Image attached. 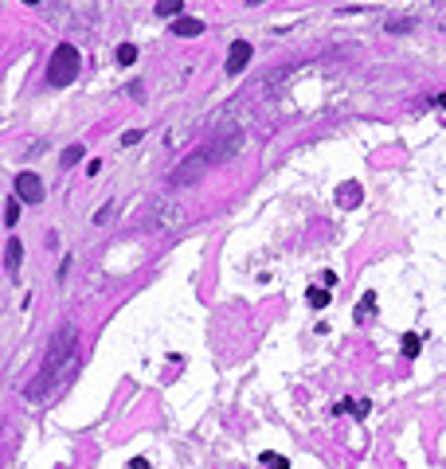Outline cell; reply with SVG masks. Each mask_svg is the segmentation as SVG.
<instances>
[{"label": "cell", "mask_w": 446, "mask_h": 469, "mask_svg": "<svg viewBox=\"0 0 446 469\" xmlns=\"http://www.w3.org/2000/svg\"><path fill=\"white\" fill-rule=\"evenodd\" d=\"M71 352H74V333H71V329H63V333H59V340H55V348H51V356H48V372L39 375V384L32 387L36 395H39V391H43V387L51 384V379H55V372H59L63 364H67V356H71Z\"/></svg>", "instance_id": "cell-2"}, {"label": "cell", "mask_w": 446, "mask_h": 469, "mask_svg": "<svg viewBox=\"0 0 446 469\" xmlns=\"http://www.w3.org/2000/svg\"><path fill=\"white\" fill-rule=\"evenodd\" d=\"M137 141H141V129H130L125 137H121V145H137Z\"/></svg>", "instance_id": "cell-17"}, {"label": "cell", "mask_w": 446, "mask_h": 469, "mask_svg": "<svg viewBox=\"0 0 446 469\" xmlns=\"http://www.w3.org/2000/svg\"><path fill=\"white\" fill-rule=\"evenodd\" d=\"M20 262H24V247H20V239H8V247H4V266H8V274H16L20 270Z\"/></svg>", "instance_id": "cell-6"}, {"label": "cell", "mask_w": 446, "mask_h": 469, "mask_svg": "<svg viewBox=\"0 0 446 469\" xmlns=\"http://www.w3.org/2000/svg\"><path fill=\"white\" fill-rule=\"evenodd\" d=\"M184 8V0H157V16H176Z\"/></svg>", "instance_id": "cell-11"}, {"label": "cell", "mask_w": 446, "mask_h": 469, "mask_svg": "<svg viewBox=\"0 0 446 469\" xmlns=\"http://www.w3.org/2000/svg\"><path fill=\"white\" fill-rule=\"evenodd\" d=\"M263 461H266V469H290L286 457H274V454H263Z\"/></svg>", "instance_id": "cell-14"}, {"label": "cell", "mask_w": 446, "mask_h": 469, "mask_svg": "<svg viewBox=\"0 0 446 469\" xmlns=\"http://www.w3.org/2000/svg\"><path fill=\"white\" fill-rule=\"evenodd\" d=\"M247 4H263V0H247Z\"/></svg>", "instance_id": "cell-19"}, {"label": "cell", "mask_w": 446, "mask_h": 469, "mask_svg": "<svg viewBox=\"0 0 446 469\" xmlns=\"http://www.w3.org/2000/svg\"><path fill=\"white\" fill-rule=\"evenodd\" d=\"M372 309H376V293H364L361 305H356V321H364V317H368Z\"/></svg>", "instance_id": "cell-12"}, {"label": "cell", "mask_w": 446, "mask_h": 469, "mask_svg": "<svg viewBox=\"0 0 446 469\" xmlns=\"http://www.w3.org/2000/svg\"><path fill=\"white\" fill-rule=\"evenodd\" d=\"M321 286H337V270H325V274H321Z\"/></svg>", "instance_id": "cell-16"}, {"label": "cell", "mask_w": 446, "mask_h": 469, "mask_svg": "<svg viewBox=\"0 0 446 469\" xmlns=\"http://www.w3.org/2000/svg\"><path fill=\"white\" fill-rule=\"evenodd\" d=\"M204 32V20H192V16H181V20H172V36H184V39H192Z\"/></svg>", "instance_id": "cell-5"}, {"label": "cell", "mask_w": 446, "mask_h": 469, "mask_svg": "<svg viewBox=\"0 0 446 469\" xmlns=\"http://www.w3.org/2000/svg\"><path fill=\"white\" fill-rule=\"evenodd\" d=\"M118 63H121V67H133V63H137V48H133V43H121V48H118Z\"/></svg>", "instance_id": "cell-9"}, {"label": "cell", "mask_w": 446, "mask_h": 469, "mask_svg": "<svg viewBox=\"0 0 446 469\" xmlns=\"http://www.w3.org/2000/svg\"><path fill=\"white\" fill-rule=\"evenodd\" d=\"M403 356H407V360H415V356H419V337H415V333H407V337H403Z\"/></svg>", "instance_id": "cell-13"}, {"label": "cell", "mask_w": 446, "mask_h": 469, "mask_svg": "<svg viewBox=\"0 0 446 469\" xmlns=\"http://www.w3.org/2000/svg\"><path fill=\"white\" fill-rule=\"evenodd\" d=\"M83 156H86V149H83V145H71V149H63V156H59V160H63V165H79Z\"/></svg>", "instance_id": "cell-10"}, {"label": "cell", "mask_w": 446, "mask_h": 469, "mask_svg": "<svg viewBox=\"0 0 446 469\" xmlns=\"http://www.w3.org/2000/svg\"><path fill=\"white\" fill-rule=\"evenodd\" d=\"M74 74H79V51H74V43H59L55 55H51V67H48L51 86H67Z\"/></svg>", "instance_id": "cell-1"}, {"label": "cell", "mask_w": 446, "mask_h": 469, "mask_svg": "<svg viewBox=\"0 0 446 469\" xmlns=\"http://www.w3.org/2000/svg\"><path fill=\"white\" fill-rule=\"evenodd\" d=\"M24 4H39V0H24Z\"/></svg>", "instance_id": "cell-20"}, {"label": "cell", "mask_w": 446, "mask_h": 469, "mask_svg": "<svg viewBox=\"0 0 446 469\" xmlns=\"http://www.w3.org/2000/svg\"><path fill=\"white\" fill-rule=\"evenodd\" d=\"M251 55H254V48L247 43V39H235L231 43V51H227V74H239L247 63H251Z\"/></svg>", "instance_id": "cell-4"}, {"label": "cell", "mask_w": 446, "mask_h": 469, "mask_svg": "<svg viewBox=\"0 0 446 469\" xmlns=\"http://www.w3.org/2000/svg\"><path fill=\"white\" fill-rule=\"evenodd\" d=\"M16 219H20V204H8V207H4V223H8V227H12Z\"/></svg>", "instance_id": "cell-15"}, {"label": "cell", "mask_w": 446, "mask_h": 469, "mask_svg": "<svg viewBox=\"0 0 446 469\" xmlns=\"http://www.w3.org/2000/svg\"><path fill=\"white\" fill-rule=\"evenodd\" d=\"M305 298H310L314 309H325V305H329V289L325 286H310V289H305Z\"/></svg>", "instance_id": "cell-8"}, {"label": "cell", "mask_w": 446, "mask_h": 469, "mask_svg": "<svg viewBox=\"0 0 446 469\" xmlns=\"http://www.w3.org/2000/svg\"><path fill=\"white\" fill-rule=\"evenodd\" d=\"M356 200H361V188H356V184H345V188L337 192V204L341 207H356Z\"/></svg>", "instance_id": "cell-7"}, {"label": "cell", "mask_w": 446, "mask_h": 469, "mask_svg": "<svg viewBox=\"0 0 446 469\" xmlns=\"http://www.w3.org/2000/svg\"><path fill=\"white\" fill-rule=\"evenodd\" d=\"M16 196H20V204H43V180L36 172H20L16 176Z\"/></svg>", "instance_id": "cell-3"}, {"label": "cell", "mask_w": 446, "mask_h": 469, "mask_svg": "<svg viewBox=\"0 0 446 469\" xmlns=\"http://www.w3.org/2000/svg\"><path fill=\"white\" fill-rule=\"evenodd\" d=\"M130 469H149V461H145V457H133V461H130Z\"/></svg>", "instance_id": "cell-18"}]
</instances>
